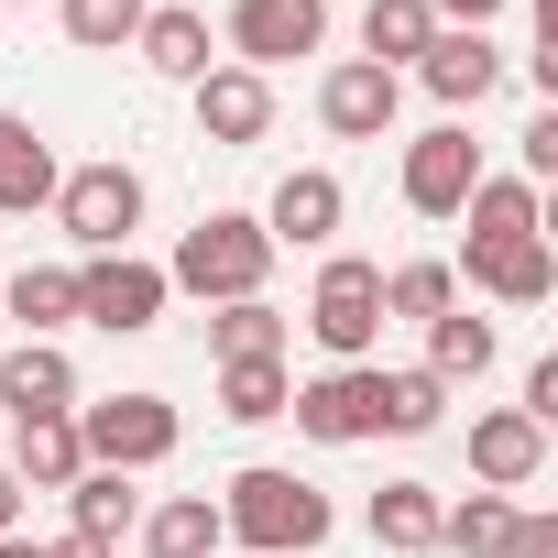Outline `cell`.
Masks as SVG:
<instances>
[{
	"label": "cell",
	"instance_id": "cell-1",
	"mask_svg": "<svg viewBox=\"0 0 558 558\" xmlns=\"http://www.w3.org/2000/svg\"><path fill=\"white\" fill-rule=\"evenodd\" d=\"M329 525H340V504H329L307 471L252 460V471H230V482H219V536H230V547H252V558H318V547H329Z\"/></svg>",
	"mask_w": 558,
	"mask_h": 558
},
{
	"label": "cell",
	"instance_id": "cell-2",
	"mask_svg": "<svg viewBox=\"0 0 558 558\" xmlns=\"http://www.w3.org/2000/svg\"><path fill=\"white\" fill-rule=\"evenodd\" d=\"M165 286H175V296H197V307L263 296V286H274V241H263V219H252V208H208V219L175 241Z\"/></svg>",
	"mask_w": 558,
	"mask_h": 558
},
{
	"label": "cell",
	"instance_id": "cell-3",
	"mask_svg": "<svg viewBox=\"0 0 558 558\" xmlns=\"http://www.w3.org/2000/svg\"><path fill=\"white\" fill-rule=\"evenodd\" d=\"M175 438H186V416H175L154 384H132V395H77V449H88V471H165Z\"/></svg>",
	"mask_w": 558,
	"mask_h": 558
},
{
	"label": "cell",
	"instance_id": "cell-4",
	"mask_svg": "<svg viewBox=\"0 0 558 558\" xmlns=\"http://www.w3.org/2000/svg\"><path fill=\"white\" fill-rule=\"evenodd\" d=\"M143 165H121V154H99V165H66L56 175V230L77 241V252H132V230H143Z\"/></svg>",
	"mask_w": 558,
	"mask_h": 558
},
{
	"label": "cell",
	"instance_id": "cell-5",
	"mask_svg": "<svg viewBox=\"0 0 558 558\" xmlns=\"http://www.w3.org/2000/svg\"><path fill=\"white\" fill-rule=\"evenodd\" d=\"M307 340H318L329 362H373V340H384V263H362V252H329V263H318Z\"/></svg>",
	"mask_w": 558,
	"mask_h": 558
},
{
	"label": "cell",
	"instance_id": "cell-6",
	"mask_svg": "<svg viewBox=\"0 0 558 558\" xmlns=\"http://www.w3.org/2000/svg\"><path fill=\"white\" fill-rule=\"evenodd\" d=\"M165 263H143V252H88L77 263V329H110V340H143V329H165Z\"/></svg>",
	"mask_w": 558,
	"mask_h": 558
},
{
	"label": "cell",
	"instance_id": "cell-7",
	"mask_svg": "<svg viewBox=\"0 0 558 558\" xmlns=\"http://www.w3.org/2000/svg\"><path fill=\"white\" fill-rule=\"evenodd\" d=\"M219 45H230V66L274 77V66H296V56H318V45H329V0H230Z\"/></svg>",
	"mask_w": 558,
	"mask_h": 558
},
{
	"label": "cell",
	"instance_id": "cell-8",
	"mask_svg": "<svg viewBox=\"0 0 558 558\" xmlns=\"http://www.w3.org/2000/svg\"><path fill=\"white\" fill-rule=\"evenodd\" d=\"M395 186H405V208H416V219H460V197L482 186V143H471V121L416 132V143H405V165H395Z\"/></svg>",
	"mask_w": 558,
	"mask_h": 558
},
{
	"label": "cell",
	"instance_id": "cell-9",
	"mask_svg": "<svg viewBox=\"0 0 558 558\" xmlns=\"http://www.w3.org/2000/svg\"><path fill=\"white\" fill-rule=\"evenodd\" d=\"M395 110H405V77H384L373 56H340L318 77V132L329 143H395Z\"/></svg>",
	"mask_w": 558,
	"mask_h": 558
},
{
	"label": "cell",
	"instance_id": "cell-10",
	"mask_svg": "<svg viewBox=\"0 0 558 558\" xmlns=\"http://www.w3.org/2000/svg\"><path fill=\"white\" fill-rule=\"evenodd\" d=\"M286 416H296L307 449H362V438H373V362H329V373H307V384L286 395Z\"/></svg>",
	"mask_w": 558,
	"mask_h": 558
},
{
	"label": "cell",
	"instance_id": "cell-11",
	"mask_svg": "<svg viewBox=\"0 0 558 558\" xmlns=\"http://www.w3.org/2000/svg\"><path fill=\"white\" fill-rule=\"evenodd\" d=\"M252 219H263V241H274V252H329V241H340V219H351V186H340L329 165H296L286 186L252 208Z\"/></svg>",
	"mask_w": 558,
	"mask_h": 558
},
{
	"label": "cell",
	"instance_id": "cell-12",
	"mask_svg": "<svg viewBox=\"0 0 558 558\" xmlns=\"http://www.w3.org/2000/svg\"><path fill=\"white\" fill-rule=\"evenodd\" d=\"M186 110H197V143H219V154H252L263 132H274V77H252V66H208L197 88H186Z\"/></svg>",
	"mask_w": 558,
	"mask_h": 558
},
{
	"label": "cell",
	"instance_id": "cell-13",
	"mask_svg": "<svg viewBox=\"0 0 558 558\" xmlns=\"http://www.w3.org/2000/svg\"><path fill=\"white\" fill-rule=\"evenodd\" d=\"M449 274H460L471 296H493V307H547V296H558V252H547V230L493 241V252H460Z\"/></svg>",
	"mask_w": 558,
	"mask_h": 558
},
{
	"label": "cell",
	"instance_id": "cell-14",
	"mask_svg": "<svg viewBox=\"0 0 558 558\" xmlns=\"http://www.w3.org/2000/svg\"><path fill=\"white\" fill-rule=\"evenodd\" d=\"M77 362H66V340H12V351H0V416H77Z\"/></svg>",
	"mask_w": 558,
	"mask_h": 558
},
{
	"label": "cell",
	"instance_id": "cell-15",
	"mask_svg": "<svg viewBox=\"0 0 558 558\" xmlns=\"http://www.w3.org/2000/svg\"><path fill=\"white\" fill-rule=\"evenodd\" d=\"M536 471H547V427L525 405H482L471 416V482L482 493H525Z\"/></svg>",
	"mask_w": 558,
	"mask_h": 558
},
{
	"label": "cell",
	"instance_id": "cell-16",
	"mask_svg": "<svg viewBox=\"0 0 558 558\" xmlns=\"http://www.w3.org/2000/svg\"><path fill=\"white\" fill-rule=\"evenodd\" d=\"M416 88H427L438 110H482V99L504 88V45H493V34H449V23H438V45L416 56Z\"/></svg>",
	"mask_w": 558,
	"mask_h": 558
},
{
	"label": "cell",
	"instance_id": "cell-17",
	"mask_svg": "<svg viewBox=\"0 0 558 558\" xmlns=\"http://www.w3.org/2000/svg\"><path fill=\"white\" fill-rule=\"evenodd\" d=\"M449 427V384L427 373V362H373V438H438Z\"/></svg>",
	"mask_w": 558,
	"mask_h": 558
},
{
	"label": "cell",
	"instance_id": "cell-18",
	"mask_svg": "<svg viewBox=\"0 0 558 558\" xmlns=\"http://www.w3.org/2000/svg\"><path fill=\"white\" fill-rule=\"evenodd\" d=\"M56 143L23 121V110H0V219H34V208H56Z\"/></svg>",
	"mask_w": 558,
	"mask_h": 558
},
{
	"label": "cell",
	"instance_id": "cell-19",
	"mask_svg": "<svg viewBox=\"0 0 558 558\" xmlns=\"http://www.w3.org/2000/svg\"><path fill=\"white\" fill-rule=\"evenodd\" d=\"M132 56H143L154 77H175V88H197V77L219 66V56H208V12H186V0H165V12H143Z\"/></svg>",
	"mask_w": 558,
	"mask_h": 558
},
{
	"label": "cell",
	"instance_id": "cell-20",
	"mask_svg": "<svg viewBox=\"0 0 558 558\" xmlns=\"http://www.w3.org/2000/svg\"><path fill=\"white\" fill-rule=\"evenodd\" d=\"M0 471H12L23 493H66V482L88 471V449H77V416H23V427H12V460H0Z\"/></svg>",
	"mask_w": 558,
	"mask_h": 558
},
{
	"label": "cell",
	"instance_id": "cell-21",
	"mask_svg": "<svg viewBox=\"0 0 558 558\" xmlns=\"http://www.w3.org/2000/svg\"><path fill=\"white\" fill-rule=\"evenodd\" d=\"M132 547H143V558H219L230 536H219V504H208V493H165V504H143Z\"/></svg>",
	"mask_w": 558,
	"mask_h": 558
},
{
	"label": "cell",
	"instance_id": "cell-22",
	"mask_svg": "<svg viewBox=\"0 0 558 558\" xmlns=\"http://www.w3.org/2000/svg\"><path fill=\"white\" fill-rule=\"evenodd\" d=\"M143 525V493H132V471H77L66 482V536H88V547H121Z\"/></svg>",
	"mask_w": 558,
	"mask_h": 558
},
{
	"label": "cell",
	"instance_id": "cell-23",
	"mask_svg": "<svg viewBox=\"0 0 558 558\" xmlns=\"http://www.w3.org/2000/svg\"><path fill=\"white\" fill-rule=\"evenodd\" d=\"M438 504H449L438 482H384L362 525H373V547H395V558H438Z\"/></svg>",
	"mask_w": 558,
	"mask_h": 558
},
{
	"label": "cell",
	"instance_id": "cell-24",
	"mask_svg": "<svg viewBox=\"0 0 558 558\" xmlns=\"http://www.w3.org/2000/svg\"><path fill=\"white\" fill-rule=\"evenodd\" d=\"M0 318H23V340L77 329V263H23L12 286H0Z\"/></svg>",
	"mask_w": 558,
	"mask_h": 558
},
{
	"label": "cell",
	"instance_id": "cell-25",
	"mask_svg": "<svg viewBox=\"0 0 558 558\" xmlns=\"http://www.w3.org/2000/svg\"><path fill=\"white\" fill-rule=\"evenodd\" d=\"M460 219H471V252H493V241H525V230H547V197H536L525 175H482V186L460 197Z\"/></svg>",
	"mask_w": 558,
	"mask_h": 558
},
{
	"label": "cell",
	"instance_id": "cell-26",
	"mask_svg": "<svg viewBox=\"0 0 558 558\" xmlns=\"http://www.w3.org/2000/svg\"><path fill=\"white\" fill-rule=\"evenodd\" d=\"M427 45H438V12H427V0H362V56H373L384 77H405Z\"/></svg>",
	"mask_w": 558,
	"mask_h": 558
},
{
	"label": "cell",
	"instance_id": "cell-27",
	"mask_svg": "<svg viewBox=\"0 0 558 558\" xmlns=\"http://www.w3.org/2000/svg\"><path fill=\"white\" fill-rule=\"evenodd\" d=\"M504 362V340H493V318H471V307H449V318H427V373L460 395V384H482Z\"/></svg>",
	"mask_w": 558,
	"mask_h": 558
},
{
	"label": "cell",
	"instance_id": "cell-28",
	"mask_svg": "<svg viewBox=\"0 0 558 558\" xmlns=\"http://www.w3.org/2000/svg\"><path fill=\"white\" fill-rule=\"evenodd\" d=\"M514 493H460V504H438V547L449 558H504L514 547Z\"/></svg>",
	"mask_w": 558,
	"mask_h": 558
},
{
	"label": "cell",
	"instance_id": "cell-29",
	"mask_svg": "<svg viewBox=\"0 0 558 558\" xmlns=\"http://www.w3.org/2000/svg\"><path fill=\"white\" fill-rule=\"evenodd\" d=\"M208 362H286V318H274V296L208 307Z\"/></svg>",
	"mask_w": 558,
	"mask_h": 558
},
{
	"label": "cell",
	"instance_id": "cell-30",
	"mask_svg": "<svg viewBox=\"0 0 558 558\" xmlns=\"http://www.w3.org/2000/svg\"><path fill=\"white\" fill-rule=\"evenodd\" d=\"M449 307H460V274H449L438 252H416V263H384V318L427 329V318H449Z\"/></svg>",
	"mask_w": 558,
	"mask_h": 558
},
{
	"label": "cell",
	"instance_id": "cell-31",
	"mask_svg": "<svg viewBox=\"0 0 558 558\" xmlns=\"http://www.w3.org/2000/svg\"><path fill=\"white\" fill-rule=\"evenodd\" d=\"M286 395H296L286 362H219V416H230V427H274Z\"/></svg>",
	"mask_w": 558,
	"mask_h": 558
},
{
	"label": "cell",
	"instance_id": "cell-32",
	"mask_svg": "<svg viewBox=\"0 0 558 558\" xmlns=\"http://www.w3.org/2000/svg\"><path fill=\"white\" fill-rule=\"evenodd\" d=\"M143 12H154V0H56V23H66L77 56H121L143 34Z\"/></svg>",
	"mask_w": 558,
	"mask_h": 558
},
{
	"label": "cell",
	"instance_id": "cell-33",
	"mask_svg": "<svg viewBox=\"0 0 558 558\" xmlns=\"http://www.w3.org/2000/svg\"><path fill=\"white\" fill-rule=\"evenodd\" d=\"M514 154H525V186H547V175H558V110H536V121L514 132Z\"/></svg>",
	"mask_w": 558,
	"mask_h": 558
},
{
	"label": "cell",
	"instance_id": "cell-34",
	"mask_svg": "<svg viewBox=\"0 0 558 558\" xmlns=\"http://www.w3.org/2000/svg\"><path fill=\"white\" fill-rule=\"evenodd\" d=\"M427 12H438V23H449V34H493V23H504V12H514V0H427Z\"/></svg>",
	"mask_w": 558,
	"mask_h": 558
},
{
	"label": "cell",
	"instance_id": "cell-35",
	"mask_svg": "<svg viewBox=\"0 0 558 558\" xmlns=\"http://www.w3.org/2000/svg\"><path fill=\"white\" fill-rule=\"evenodd\" d=\"M525 416L558 427V362H525Z\"/></svg>",
	"mask_w": 558,
	"mask_h": 558
},
{
	"label": "cell",
	"instance_id": "cell-36",
	"mask_svg": "<svg viewBox=\"0 0 558 558\" xmlns=\"http://www.w3.org/2000/svg\"><path fill=\"white\" fill-rule=\"evenodd\" d=\"M504 558H558V514H514V547Z\"/></svg>",
	"mask_w": 558,
	"mask_h": 558
},
{
	"label": "cell",
	"instance_id": "cell-37",
	"mask_svg": "<svg viewBox=\"0 0 558 558\" xmlns=\"http://www.w3.org/2000/svg\"><path fill=\"white\" fill-rule=\"evenodd\" d=\"M0 536H23V482L0 471Z\"/></svg>",
	"mask_w": 558,
	"mask_h": 558
},
{
	"label": "cell",
	"instance_id": "cell-38",
	"mask_svg": "<svg viewBox=\"0 0 558 558\" xmlns=\"http://www.w3.org/2000/svg\"><path fill=\"white\" fill-rule=\"evenodd\" d=\"M45 558H121V547H88V536H45Z\"/></svg>",
	"mask_w": 558,
	"mask_h": 558
},
{
	"label": "cell",
	"instance_id": "cell-39",
	"mask_svg": "<svg viewBox=\"0 0 558 558\" xmlns=\"http://www.w3.org/2000/svg\"><path fill=\"white\" fill-rule=\"evenodd\" d=\"M0 558H45V536H0Z\"/></svg>",
	"mask_w": 558,
	"mask_h": 558
},
{
	"label": "cell",
	"instance_id": "cell-40",
	"mask_svg": "<svg viewBox=\"0 0 558 558\" xmlns=\"http://www.w3.org/2000/svg\"><path fill=\"white\" fill-rule=\"evenodd\" d=\"M23 12H34V0H23Z\"/></svg>",
	"mask_w": 558,
	"mask_h": 558
}]
</instances>
